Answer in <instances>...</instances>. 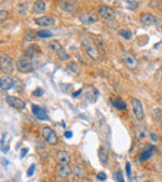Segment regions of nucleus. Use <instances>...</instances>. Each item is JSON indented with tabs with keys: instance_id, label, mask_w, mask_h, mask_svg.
<instances>
[{
	"instance_id": "1",
	"label": "nucleus",
	"mask_w": 162,
	"mask_h": 182,
	"mask_svg": "<svg viewBox=\"0 0 162 182\" xmlns=\"http://www.w3.org/2000/svg\"><path fill=\"white\" fill-rule=\"evenodd\" d=\"M16 69L20 71V72H24V74H29L34 70V62H33V57H29L26 56L25 54L21 55L18 60H16Z\"/></svg>"
},
{
	"instance_id": "2",
	"label": "nucleus",
	"mask_w": 162,
	"mask_h": 182,
	"mask_svg": "<svg viewBox=\"0 0 162 182\" xmlns=\"http://www.w3.org/2000/svg\"><path fill=\"white\" fill-rule=\"evenodd\" d=\"M83 45H84V48H85L88 55H89L91 59H94V60H97V59H99V50H97V48H96V45H95V41H94L89 35L83 36Z\"/></svg>"
},
{
	"instance_id": "3",
	"label": "nucleus",
	"mask_w": 162,
	"mask_h": 182,
	"mask_svg": "<svg viewBox=\"0 0 162 182\" xmlns=\"http://www.w3.org/2000/svg\"><path fill=\"white\" fill-rule=\"evenodd\" d=\"M0 70L5 75H10L14 71V61L9 55H2L0 57Z\"/></svg>"
},
{
	"instance_id": "4",
	"label": "nucleus",
	"mask_w": 162,
	"mask_h": 182,
	"mask_svg": "<svg viewBox=\"0 0 162 182\" xmlns=\"http://www.w3.org/2000/svg\"><path fill=\"white\" fill-rule=\"evenodd\" d=\"M97 14H99L101 18L106 19V20H114V19L116 18V11H115V9H112L111 7L105 5V4L99 5V8H97Z\"/></svg>"
},
{
	"instance_id": "5",
	"label": "nucleus",
	"mask_w": 162,
	"mask_h": 182,
	"mask_svg": "<svg viewBox=\"0 0 162 182\" xmlns=\"http://www.w3.org/2000/svg\"><path fill=\"white\" fill-rule=\"evenodd\" d=\"M41 135H43V137H44V140L49 143V145H56L57 143V136H56V134H55V131L51 129V127H49V126H44V127H41Z\"/></svg>"
},
{
	"instance_id": "6",
	"label": "nucleus",
	"mask_w": 162,
	"mask_h": 182,
	"mask_svg": "<svg viewBox=\"0 0 162 182\" xmlns=\"http://www.w3.org/2000/svg\"><path fill=\"white\" fill-rule=\"evenodd\" d=\"M99 14L97 13H94V11H90V13H84L79 16V20L81 24H85V25H91V24H95L99 21Z\"/></svg>"
},
{
	"instance_id": "7",
	"label": "nucleus",
	"mask_w": 162,
	"mask_h": 182,
	"mask_svg": "<svg viewBox=\"0 0 162 182\" xmlns=\"http://www.w3.org/2000/svg\"><path fill=\"white\" fill-rule=\"evenodd\" d=\"M131 104H132V110H133V115L137 120H142L143 116H145V111H143V106L141 104V101L136 98H132L131 99Z\"/></svg>"
},
{
	"instance_id": "8",
	"label": "nucleus",
	"mask_w": 162,
	"mask_h": 182,
	"mask_svg": "<svg viewBox=\"0 0 162 182\" xmlns=\"http://www.w3.org/2000/svg\"><path fill=\"white\" fill-rule=\"evenodd\" d=\"M35 25L38 26H41V28H49V26H54L56 24V20L51 16H40V18H36L34 20Z\"/></svg>"
},
{
	"instance_id": "9",
	"label": "nucleus",
	"mask_w": 162,
	"mask_h": 182,
	"mask_svg": "<svg viewBox=\"0 0 162 182\" xmlns=\"http://www.w3.org/2000/svg\"><path fill=\"white\" fill-rule=\"evenodd\" d=\"M7 104L9 106H11L13 109H16V110H24L25 109V102L16 96H7Z\"/></svg>"
},
{
	"instance_id": "10",
	"label": "nucleus",
	"mask_w": 162,
	"mask_h": 182,
	"mask_svg": "<svg viewBox=\"0 0 162 182\" xmlns=\"http://www.w3.org/2000/svg\"><path fill=\"white\" fill-rule=\"evenodd\" d=\"M14 85H15V79L9 76V75H5L4 77H2V80H0V87H2L3 91L10 90L11 87H14Z\"/></svg>"
},
{
	"instance_id": "11",
	"label": "nucleus",
	"mask_w": 162,
	"mask_h": 182,
	"mask_svg": "<svg viewBox=\"0 0 162 182\" xmlns=\"http://www.w3.org/2000/svg\"><path fill=\"white\" fill-rule=\"evenodd\" d=\"M72 173V168L69 165H60L56 167V175L61 178H66Z\"/></svg>"
},
{
	"instance_id": "12",
	"label": "nucleus",
	"mask_w": 162,
	"mask_h": 182,
	"mask_svg": "<svg viewBox=\"0 0 162 182\" xmlns=\"http://www.w3.org/2000/svg\"><path fill=\"white\" fill-rule=\"evenodd\" d=\"M140 21H141L143 25L150 26V25H153V24L157 23V18H156L155 15L150 14V13H143V14H141V16H140Z\"/></svg>"
},
{
	"instance_id": "13",
	"label": "nucleus",
	"mask_w": 162,
	"mask_h": 182,
	"mask_svg": "<svg viewBox=\"0 0 162 182\" xmlns=\"http://www.w3.org/2000/svg\"><path fill=\"white\" fill-rule=\"evenodd\" d=\"M122 56H124V61H125V64H126L127 67H130V69H136V66H137V60H136L131 54H128L127 51H122Z\"/></svg>"
},
{
	"instance_id": "14",
	"label": "nucleus",
	"mask_w": 162,
	"mask_h": 182,
	"mask_svg": "<svg viewBox=\"0 0 162 182\" xmlns=\"http://www.w3.org/2000/svg\"><path fill=\"white\" fill-rule=\"evenodd\" d=\"M55 157H56V161L60 165H69V162H70V155L64 150H59L56 152Z\"/></svg>"
},
{
	"instance_id": "15",
	"label": "nucleus",
	"mask_w": 162,
	"mask_h": 182,
	"mask_svg": "<svg viewBox=\"0 0 162 182\" xmlns=\"http://www.w3.org/2000/svg\"><path fill=\"white\" fill-rule=\"evenodd\" d=\"M45 9H46V4L44 0H36L33 7V11L35 14H43V13H45Z\"/></svg>"
},
{
	"instance_id": "16",
	"label": "nucleus",
	"mask_w": 162,
	"mask_h": 182,
	"mask_svg": "<svg viewBox=\"0 0 162 182\" xmlns=\"http://www.w3.org/2000/svg\"><path fill=\"white\" fill-rule=\"evenodd\" d=\"M111 104H112V106L115 107V109H117V110H120V111H125L126 110V102L122 100V99H120V98H115V99H112L111 100Z\"/></svg>"
},
{
	"instance_id": "17",
	"label": "nucleus",
	"mask_w": 162,
	"mask_h": 182,
	"mask_svg": "<svg viewBox=\"0 0 162 182\" xmlns=\"http://www.w3.org/2000/svg\"><path fill=\"white\" fill-rule=\"evenodd\" d=\"M31 109H33V114H34L38 119H40V120H46V119H47L45 110H43L40 106H38V105H33Z\"/></svg>"
},
{
	"instance_id": "18",
	"label": "nucleus",
	"mask_w": 162,
	"mask_h": 182,
	"mask_svg": "<svg viewBox=\"0 0 162 182\" xmlns=\"http://www.w3.org/2000/svg\"><path fill=\"white\" fill-rule=\"evenodd\" d=\"M97 153H99L100 162H101L102 165H106V163H107V160H109V153H107L106 147H105V146H100V147H99Z\"/></svg>"
},
{
	"instance_id": "19",
	"label": "nucleus",
	"mask_w": 162,
	"mask_h": 182,
	"mask_svg": "<svg viewBox=\"0 0 162 182\" xmlns=\"http://www.w3.org/2000/svg\"><path fill=\"white\" fill-rule=\"evenodd\" d=\"M66 70H67L70 74H72V75H77V74L80 72V66H79L76 62H69V64L66 65Z\"/></svg>"
},
{
	"instance_id": "20",
	"label": "nucleus",
	"mask_w": 162,
	"mask_h": 182,
	"mask_svg": "<svg viewBox=\"0 0 162 182\" xmlns=\"http://www.w3.org/2000/svg\"><path fill=\"white\" fill-rule=\"evenodd\" d=\"M38 52H39V48H38L36 45H30V46L26 48V50H25V55L29 56V57H34Z\"/></svg>"
},
{
	"instance_id": "21",
	"label": "nucleus",
	"mask_w": 162,
	"mask_h": 182,
	"mask_svg": "<svg viewBox=\"0 0 162 182\" xmlns=\"http://www.w3.org/2000/svg\"><path fill=\"white\" fill-rule=\"evenodd\" d=\"M60 7L65 10V11H67V13H74L75 10H76V7H75V4H71L70 2H65V3H61L60 4Z\"/></svg>"
},
{
	"instance_id": "22",
	"label": "nucleus",
	"mask_w": 162,
	"mask_h": 182,
	"mask_svg": "<svg viewBox=\"0 0 162 182\" xmlns=\"http://www.w3.org/2000/svg\"><path fill=\"white\" fill-rule=\"evenodd\" d=\"M56 55H57V57H59L60 60H62V61H66V60L70 59V55L67 54V51L65 50V48H61L60 50H57V51H56Z\"/></svg>"
},
{
	"instance_id": "23",
	"label": "nucleus",
	"mask_w": 162,
	"mask_h": 182,
	"mask_svg": "<svg viewBox=\"0 0 162 182\" xmlns=\"http://www.w3.org/2000/svg\"><path fill=\"white\" fill-rule=\"evenodd\" d=\"M117 33H119V35H120L121 38H124V39H126V40H130V39L132 38V33H131L128 29H120Z\"/></svg>"
},
{
	"instance_id": "24",
	"label": "nucleus",
	"mask_w": 162,
	"mask_h": 182,
	"mask_svg": "<svg viewBox=\"0 0 162 182\" xmlns=\"http://www.w3.org/2000/svg\"><path fill=\"white\" fill-rule=\"evenodd\" d=\"M72 173H74L76 177H79V178H84L85 171L81 168V167H79V166H74V167H72Z\"/></svg>"
},
{
	"instance_id": "25",
	"label": "nucleus",
	"mask_w": 162,
	"mask_h": 182,
	"mask_svg": "<svg viewBox=\"0 0 162 182\" xmlns=\"http://www.w3.org/2000/svg\"><path fill=\"white\" fill-rule=\"evenodd\" d=\"M52 33L51 31H49V30H39V31H36V36L38 38H45V39H47V38H52Z\"/></svg>"
},
{
	"instance_id": "26",
	"label": "nucleus",
	"mask_w": 162,
	"mask_h": 182,
	"mask_svg": "<svg viewBox=\"0 0 162 182\" xmlns=\"http://www.w3.org/2000/svg\"><path fill=\"white\" fill-rule=\"evenodd\" d=\"M152 147H150L148 150H146V151H143L141 155H140V160L141 161H146V160H148L151 156H152Z\"/></svg>"
},
{
	"instance_id": "27",
	"label": "nucleus",
	"mask_w": 162,
	"mask_h": 182,
	"mask_svg": "<svg viewBox=\"0 0 162 182\" xmlns=\"http://www.w3.org/2000/svg\"><path fill=\"white\" fill-rule=\"evenodd\" d=\"M152 116H153V119H155V121H161V116H162V111H161V109H155L153 110V112H152Z\"/></svg>"
},
{
	"instance_id": "28",
	"label": "nucleus",
	"mask_w": 162,
	"mask_h": 182,
	"mask_svg": "<svg viewBox=\"0 0 162 182\" xmlns=\"http://www.w3.org/2000/svg\"><path fill=\"white\" fill-rule=\"evenodd\" d=\"M49 48H50L52 51H57V50H60L62 46L60 45V43H59V41H51V43H50V45H49Z\"/></svg>"
},
{
	"instance_id": "29",
	"label": "nucleus",
	"mask_w": 162,
	"mask_h": 182,
	"mask_svg": "<svg viewBox=\"0 0 162 182\" xmlns=\"http://www.w3.org/2000/svg\"><path fill=\"white\" fill-rule=\"evenodd\" d=\"M25 40H28V41H33L34 40V33H33V30H26L25 31Z\"/></svg>"
},
{
	"instance_id": "30",
	"label": "nucleus",
	"mask_w": 162,
	"mask_h": 182,
	"mask_svg": "<svg viewBox=\"0 0 162 182\" xmlns=\"http://www.w3.org/2000/svg\"><path fill=\"white\" fill-rule=\"evenodd\" d=\"M7 19H8V11L4 10V9H2V10H0V21L4 23Z\"/></svg>"
},
{
	"instance_id": "31",
	"label": "nucleus",
	"mask_w": 162,
	"mask_h": 182,
	"mask_svg": "<svg viewBox=\"0 0 162 182\" xmlns=\"http://www.w3.org/2000/svg\"><path fill=\"white\" fill-rule=\"evenodd\" d=\"M19 14H20V15L26 14V5H25V4H20V5H19Z\"/></svg>"
},
{
	"instance_id": "32",
	"label": "nucleus",
	"mask_w": 162,
	"mask_h": 182,
	"mask_svg": "<svg viewBox=\"0 0 162 182\" xmlns=\"http://www.w3.org/2000/svg\"><path fill=\"white\" fill-rule=\"evenodd\" d=\"M43 94H44V91H43V89H40V87H38L34 93H33V95L34 96H43Z\"/></svg>"
},
{
	"instance_id": "33",
	"label": "nucleus",
	"mask_w": 162,
	"mask_h": 182,
	"mask_svg": "<svg viewBox=\"0 0 162 182\" xmlns=\"http://www.w3.org/2000/svg\"><path fill=\"white\" fill-rule=\"evenodd\" d=\"M126 173H127L128 178H132V176H131V163L130 162H126Z\"/></svg>"
},
{
	"instance_id": "34",
	"label": "nucleus",
	"mask_w": 162,
	"mask_h": 182,
	"mask_svg": "<svg viewBox=\"0 0 162 182\" xmlns=\"http://www.w3.org/2000/svg\"><path fill=\"white\" fill-rule=\"evenodd\" d=\"M115 178H116L119 182H125V180H124V177H122V172H121V171H119V172L115 175Z\"/></svg>"
},
{
	"instance_id": "35",
	"label": "nucleus",
	"mask_w": 162,
	"mask_h": 182,
	"mask_svg": "<svg viewBox=\"0 0 162 182\" xmlns=\"http://www.w3.org/2000/svg\"><path fill=\"white\" fill-rule=\"evenodd\" d=\"M96 177H97L99 181H105V180H106V175H105V172H99V173L96 175Z\"/></svg>"
},
{
	"instance_id": "36",
	"label": "nucleus",
	"mask_w": 162,
	"mask_h": 182,
	"mask_svg": "<svg viewBox=\"0 0 162 182\" xmlns=\"http://www.w3.org/2000/svg\"><path fill=\"white\" fill-rule=\"evenodd\" d=\"M34 170H35V165H31L30 167H29V170H28V172H26V175L30 177V176H33V173H34Z\"/></svg>"
},
{
	"instance_id": "37",
	"label": "nucleus",
	"mask_w": 162,
	"mask_h": 182,
	"mask_svg": "<svg viewBox=\"0 0 162 182\" xmlns=\"http://www.w3.org/2000/svg\"><path fill=\"white\" fill-rule=\"evenodd\" d=\"M150 137H151V140H152L153 142H157V141H158V136H157L156 134H153V132H150Z\"/></svg>"
},
{
	"instance_id": "38",
	"label": "nucleus",
	"mask_w": 162,
	"mask_h": 182,
	"mask_svg": "<svg viewBox=\"0 0 162 182\" xmlns=\"http://www.w3.org/2000/svg\"><path fill=\"white\" fill-rule=\"evenodd\" d=\"M64 136H65L66 139H71V136H72V132H71V131H66V132L64 134Z\"/></svg>"
},
{
	"instance_id": "39",
	"label": "nucleus",
	"mask_w": 162,
	"mask_h": 182,
	"mask_svg": "<svg viewBox=\"0 0 162 182\" xmlns=\"http://www.w3.org/2000/svg\"><path fill=\"white\" fill-rule=\"evenodd\" d=\"M80 182H92L90 178H88V177H84V178H81V181Z\"/></svg>"
},
{
	"instance_id": "40",
	"label": "nucleus",
	"mask_w": 162,
	"mask_h": 182,
	"mask_svg": "<svg viewBox=\"0 0 162 182\" xmlns=\"http://www.w3.org/2000/svg\"><path fill=\"white\" fill-rule=\"evenodd\" d=\"M26 153H28V148H23V152H21V158H23Z\"/></svg>"
},
{
	"instance_id": "41",
	"label": "nucleus",
	"mask_w": 162,
	"mask_h": 182,
	"mask_svg": "<svg viewBox=\"0 0 162 182\" xmlns=\"http://www.w3.org/2000/svg\"><path fill=\"white\" fill-rule=\"evenodd\" d=\"M3 165H4V166H7V165H8V160L3 158Z\"/></svg>"
},
{
	"instance_id": "42",
	"label": "nucleus",
	"mask_w": 162,
	"mask_h": 182,
	"mask_svg": "<svg viewBox=\"0 0 162 182\" xmlns=\"http://www.w3.org/2000/svg\"><path fill=\"white\" fill-rule=\"evenodd\" d=\"M160 127L162 129V119H161V121H160Z\"/></svg>"
},
{
	"instance_id": "43",
	"label": "nucleus",
	"mask_w": 162,
	"mask_h": 182,
	"mask_svg": "<svg viewBox=\"0 0 162 182\" xmlns=\"http://www.w3.org/2000/svg\"><path fill=\"white\" fill-rule=\"evenodd\" d=\"M160 5H161V9H162V2H161V3H160Z\"/></svg>"
},
{
	"instance_id": "44",
	"label": "nucleus",
	"mask_w": 162,
	"mask_h": 182,
	"mask_svg": "<svg viewBox=\"0 0 162 182\" xmlns=\"http://www.w3.org/2000/svg\"><path fill=\"white\" fill-rule=\"evenodd\" d=\"M161 81H162V77H161Z\"/></svg>"
}]
</instances>
